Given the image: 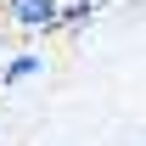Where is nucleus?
<instances>
[{
  "label": "nucleus",
  "instance_id": "nucleus-1",
  "mask_svg": "<svg viewBox=\"0 0 146 146\" xmlns=\"http://www.w3.org/2000/svg\"><path fill=\"white\" fill-rule=\"evenodd\" d=\"M6 17L17 23L23 34H56V28H62L56 0H6Z\"/></svg>",
  "mask_w": 146,
  "mask_h": 146
},
{
  "label": "nucleus",
  "instance_id": "nucleus-2",
  "mask_svg": "<svg viewBox=\"0 0 146 146\" xmlns=\"http://www.w3.org/2000/svg\"><path fill=\"white\" fill-rule=\"evenodd\" d=\"M39 68H45V56H39V51H23V56H11V62L0 68V79H6V84H23V79H34Z\"/></svg>",
  "mask_w": 146,
  "mask_h": 146
},
{
  "label": "nucleus",
  "instance_id": "nucleus-3",
  "mask_svg": "<svg viewBox=\"0 0 146 146\" xmlns=\"http://www.w3.org/2000/svg\"><path fill=\"white\" fill-rule=\"evenodd\" d=\"M56 11H62V28H84L101 11V0H56Z\"/></svg>",
  "mask_w": 146,
  "mask_h": 146
}]
</instances>
